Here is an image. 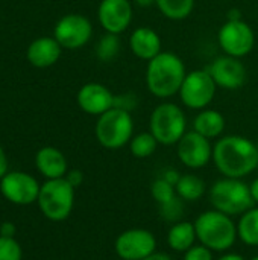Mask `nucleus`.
Listing matches in <instances>:
<instances>
[{"instance_id":"f257e3e1","label":"nucleus","mask_w":258,"mask_h":260,"mask_svg":"<svg viewBox=\"0 0 258 260\" xmlns=\"http://www.w3.org/2000/svg\"><path fill=\"white\" fill-rule=\"evenodd\" d=\"M213 161L224 177L243 178L257 169V145L242 136L222 137L213 148Z\"/></svg>"},{"instance_id":"f03ea898","label":"nucleus","mask_w":258,"mask_h":260,"mask_svg":"<svg viewBox=\"0 0 258 260\" xmlns=\"http://www.w3.org/2000/svg\"><path fill=\"white\" fill-rule=\"evenodd\" d=\"M186 75V66L178 55L161 52L148 64L146 84L157 98H169L179 91Z\"/></svg>"},{"instance_id":"7ed1b4c3","label":"nucleus","mask_w":258,"mask_h":260,"mask_svg":"<svg viewBox=\"0 0 258 260\" xmlns=\"http://www.w3.org/2000/svg\"><path fill=\"white\" fill-rule=\"evenodd\" d=\"M199 244L208 247L211 251L225 253L239 239L237 224L231 216L219 210L202 212L193 222Z\"/></svg>"},{"instance_id":"20e7f679","label":"nucleus","mask_w":258,"mask_h":260,"mask_svg":"<svg viewBox=\"0 0 258 260\" xmlns=\"http://www.w3.org/2000/svg\"><path fill=\"white\" fill-rule=\"evenodd\" d=\"M210 203L214 210H219L231 218L242 216L255 206L251 195V187L242 178H222L210 187Z\"/></svg>"},{"instance_id":"39448f33","label":"nucleus","mask_w":258,"mask_h":260,"mask_svg":"<svg viewBox=\"0 0 258 260\" xmlns=\"http://www.w3.org/2000/svg\"><path fill=\"white\" fill-rule=\"evenodd\" d=\"M134 134V120L128 110L113 107L100 114L96 123V137L106 149H120L128 145Z\"/></svg>"},{"instance_id":"423d86ee","label":"nucleus","mask_w":258,"mask_h":260,"mask_svg":"<svg viewBox=\"0 0 258 260\" xmlns=\"http://www.w3.org/2000/svg\"><path fill=\"white\" fill-rule=\"evenodd\" d=\"M38 206L50 221H64L70 216L75 206V187L67 178L46 181L38 195Z\"/></svg>"},{"instance_id":"0eeeda50","label":"nucleus","mask_w":258,"mask_h":260,"mask_svg":"<svg viewBox=\"0 0 258 260\" xmlns=\"http://www.w3.org/2000/svg\"><path fill=\"white\" fill-rule=\"evenodd\" d=\"M186 114L175 104L158 105L151 116V133L160 145H175L186 134Z\"/></svg>"},{"instance_id":"6e6552de","label":"nucleus","mask_w":258,"mask_h":260,"mask_svg":"<svg viewBox=\"0 0 258 260\" xmlns=\"http://www.w3.org/2000/svg\"><path fill=\"white\" fill-rule=\"evenodd\" d=\"M216 87L217 85L208 70H193L186 75L179 88V96L186 107L202 110L213 101Z\"/></svg>"},{"instance_id":"1a4fd4ad","label":"nucleus","mask_w":258,"mask_h":260,"mask_svg":"<svg viewBox=\"0 0 258 260\" xmlns=\"http://www.w3.org/2000/svg\"><path fill=\"white\" fill-rule=\"evenodd\" d=\"M114 250L119 259L143 260L157 251V238L146 229H129L116 238Z\"/></svg>"},{"instance_id":"9d476101","label":"nucleus","mask_w":258,"mask_h":260,"mask_svg":"<svg viewBox=\"0 0 258 260\" xmlns=\"http://www.w3.org/2000/svg\"><path fill=\"white\" fill-rule=\"evenodd\" d=\"M255 43L252 27L243 20H228L219 30V44L230 56L240 58L248 55Z\"/></svg>"},{"instance_id":"9b49d317","label":"nucleus","mask_w":258,"mask_h":260,"mask_svg":"<svg viewBox=\"0 0 258 260\" xmlns=\"http://www.w3.org/2000/svg\"><path fill=\"white\" fill-rule=\"evenodd\" d=\"M40 189L36 180L24 172H9L0 181L3 197L18 206H27L36 201Z\"/></svg>"},{"instance_id":"f8f14e48","label":"nucleus","mask_w":258,"mask_h":260,"mask_svg":"<svg viewBox=\"0 0 258 260\" xmlns=\"http://www.w3.org/2000/svg\"><path fill=\"white\" fill-rule=\"evenodd\" d=\"M178 158L190 169H201L213 158V148L210 139L196 131L186 133L178 142Z\"/></svg>"},{"instance_id":"ddd939ff","label":"nucleus","mask_w":258,"mask_h":260,"mask_svg":"<svg viewBox=\"0 0 258 260\" xmlns=\"http://www.w3.org/2000/svg\"><path fill=\"white\" fill-rule=\"evenodd\" d=\"M91 23L79 14H70L62 17L55 27V40L67 49L82 47L91 37Z\"/></svg>"},{"instance_id":"4468645a","label":"nucleus","mask_w":258,"mask_h":260,"mask_svg":"<svg viewBox=\"0 0 258 260\" xmlns=\"http://www.w3.org/2000/svg\"><path fill=\"white\" fill-rule=\"evenodd\" d=\"M207 70L211 73L216 85L227 90H237L246 81V69L243 62L230 55L217 58Z\"/></svg>"},{"instance_id":"2eb2a0df","label":"nucleus","mask_w":258,"mask_h":260,"mask_svg":"<svg viewBox=\"0 0 258 260\" xmlns=\"http://www.w3.org/2000/svg\"><path fill=\"white\" fill-rule=\"evenodd\" d=\"M99 21L109 34H122L132 20V6L129 0H102L99 5Z\"/></svg>"},{"instance_id":"dca6fc26","label":"nucleus","mask_w":258,"mask_h":260,"mask_svg":"<svg viewBox=\"0 0 258 260\" xmlns=\"http://www.w3.org/2000/svg\"><path fill=\"white\" fill-rule=\"evenodd\" d=\"M114 102H116V96H113V93L105 85L97 82L85 84L78 93L79 107L85 113L93 116H100L106 113L114 107Z\"/></svg>"},{"instance_id":"f3484780","label":"nucleus","mask_w":258,"mask_h":260,"mask_svg":"<svg viewBox=\"0 0 258 260\" xmlns=\"http://www.w3.org/2000/svg\"><path fill=\"white\" fill-rule=\"evenodd\" d=\"M129 47L132 53L140 59L151 61L158 53H161V40L154 29L138 27L132 32L129 38Z\"/></svg>"},{"instance_id":"a211bd4d","label":"nucleus","mask_w":258,"mask_h":260,"mask_svg":"<svg viewBox=\"0 0 258 260\" xmlns=\"http://www.w3.org/2000/svg\"><path fill=\"white\" fill-rule=\"evenodd\" d=\"M36 168L49 180L62 178L67 174V160L56 148H43L36 154Z\"/></svg>"},{"instance_id":"6ab92c4d","label":"nucleus","mask_w":258,"mask_h":260,"mask_svg":"<svg viewBox=\"0 0 258 260\" xmlns=\"http://www.w3.org/2000/svg\"><path fill=\"white\" fill-rule=\"evenodd\" d=\"M61 44L53 38H38L27 49V59L35 67H49L58 61Z\"/></svg>"},{"instance_id":"aec40b11","label":"nucleus","mask_w":258,"mask_h":260,"mask_svg":"<svg viewBox=\"0 0 258 260\" xmlns=\"http://www.w3.org/2000/svg\"><path fill=\"white\" fill-rule=\"evenodd\" d=\"M198 241L196 229L193 222L179 221L175 222L167 233V245L176 253H186Z\"/></svg>"},{"instance_id":"412c9836","label":"nucleus","mask_w":258,"mask_h":260,"mask_svg":"<svg viewBox=\"0 0 258 260\" xmlns=\"http://www.w3.org/2000/svg\"><path fill=\"white\" fill-rule=\"evenodd\" d=\"M195 131L207 139L219 137L225 129V119L216 110H204L195 119Z\"/></svg>"},{"instance_id":"4be33fe9","label":"nucleus","mask_w":258,"mask_h":260,"mask_svg":"<svg viewBox=\"0 0 258 260\" xmlns=\"http://www.w3.org/2000/svg\"><path fill=\"white\" fill-rule=\"evenodd\" d=\"M176 189V195L184 201V203H193L201 200L205 192H207V186L204 183L202 178H199L195 174H186L181 175L179 181L175 186Z\"/></svg>"},{"instance_id":"5701e85b","label":"nucleus","mask_w":258,"mask_h":260,"mask_svg":"<svg viewBox=\"0 0 258 260\" xmlns=\"http://www.w3.org/2000/svg\"><path fill=\"white\" fill-rule=\"evenodd\" d=\"M237 236L248 247H258V206L245 212L237 222Z\"/></svg>"},{"instance_id":"b1692460","label":"nucleus","mask_w":258,"mask_h":260,"mask_svg":"<svg viewBox=\"0 0 258 260\" xmlns=\"http://www.w3.org/2000/svg\"><path fill=\"white\" fill-rule=\"evenodd\" d=\"M157 5L164 17L170 20H184L192 14L195 0H157Z\"/></svg>"},{"instance_id":"393cba45","label":"nucleus","mask_w":258,"mask_h":260,"mask_svg":"<svg viewBox=\"0 0 258 260\" xmlns=\"http://www.w3.org/2000/svg\"><path fill=\"white\" fill-rule=\"evenodd\" d=\"M158 140L152 133H140L134 136L129 142V149L131 154L137 158H148L151 157L157 148H158Z\"/></svg>"},{"instance_id":"a878e982","label":"nucleus","mask_w":258,"mask_h":260,"mask_svg":"<svg viewBox=\"0 0 258 260\" xmlns=\"http://www.w3.org/2000/svg\"><path fill=\"white\" fill-rule=\"evenodd\" d=\"M120 50V38L117 34H106L100 38L99 44H97V56L105 61V62H109L113 61L117 53Z\"/></svg>"},{"instance_id":"bb28decb","label":"nucleus","mask_w":258,"mask_h":260,"mask_svg":"<svg viewBox=\"0 0 258 260\" xmlns=\"http://www.w3.org/2000/svg\"><path fill=\"white\" fill-rule=\"evenodd\" d=\"M151 193H152V198L160 204H167L170 203L172 200H175L178 195H176V189L172 183H169L167 180L164 178H157L152 186H151Z\"/></svg>"},{"instance_id":"cd10ccee","label":"nucleus","mask_w":258,"mask_h":260,"mask_svg":"<svg viewBox=\"0 0 258 260\" xmlns=\"http://www.w3.org/2000/svg\"><path fill=\"white\" fill-rule=\"evenodd\" d=\"M182 203H184V201H182L179 197H176V198L172 200L170 203L160 206V210H161L160 215H161L167 222H179V219H181V216H182V210H184Z\"/></svg>"},{"instance_id":"c85d7f7f","label":"nucleus","mask_w":258,"mask_h":260,"mask_svg":"<svg viewBox=\"0 0 258 260\" xmlns=\"http://www.w3.org/2000/svg\"><path fill=\"white\" fill-rule=\"evenodd\" d=\"M0 260H21V248L17 241L0 236Z\"/></svg>"},{"instance_id":"c756f323","label":"nucleus","mask_w":258,"mask_h":260,"mask_svg":"<svg viewBox=\"0 0 258 260\" xmlns=\"http://www.w3.org/2000/svg\"><path fill=\"white\" fill-rule=\"evenodd\" d=\"M184 260H214V257H213V251L208 247L202 244L199 245L195 244L190 250L184 253Z\"/></svg>"},{"instance_id":"7c9ffc66","label":"nucleus","mask_w":258,"mask_h":260,"mask_svg":"<svg viewBox=\"0 0 258 260\" xmlns=\"http://www.w3.org/2000/svg\"><path fill=\"white\" fill-rule=\"evenodd\" d=\"M67 181L76 189L78 186H81L82 184V181H84V175H82V172L81 171H70L68 172V175H67Z\"/></svg>"},{"instance_id":"2f4dec72","label":"nucleus","mask_w":258,"mask_h":260,"mask_svg":"<svg viewBox=\"0 0 258 260\" xmlns=\"http://www.w3.org/2000/svg\"><path fill=\"white\" fill-rule=\"evenodd\" d=\"M161 178H164V180H167L169 183H172L173 186H176V183L179 181L181 175H179L175 169H166V171L163 172Z\"/></svg>"},{"instance_id":"473e14b6","label":"nucleus","mask_w":258,"mask_h":260,"mask_svg":"<svg viewBox=\"0 0 258 260\" xmlns=\"http://www.w3.org/2000/svg\"><path fill=\"white\" fill-rule=\"evenodd\" d=\"M6 169H8V160H6V155L0 146V180L6 175Z\"/></svg>"},{"instance_id":"72a5a7b5","label":"nucleus","mask_w":258,"mask_h":260,"mask_svg":"<svg viewBox=\"0 0 258 260\" xmlns=\"http://www.w3.org/2000/svg\"><path fill=\"white\" fill-rule=\"evenodd\" d=\"M14 232H15V229H14L12 224H3V225H2V236H5V238H12Z\"/></svg>"},{"instance_id":"f704fd0d","label":"nucleus","mask_w":258,"mask_h":260,"mask_svg":"<svg viewBox=\"0 0 258 260\" xmlns=\"http://www.w3.org/2000/svg\"><path fill=\"white\" fill-rule=\"evenodd\" d=\"M143 260H172V257H170L169 254H166V253H158V251H155L154 254L148 256L146 259Z\"/></svg>"},{"instance_id":"c9c22d12","label":"nucleus","mask_w":258,"mask_h":260,"mask_svg":"<svg viewBox=\"0 0 258 260\" xmlns=\"http://www.w3.org/2000/svg\"><path fill=\"white\" fill-rule=\"evenodd\" d=\"M249 187H251V195L254 198V203H255V206H258V178L252 181V184Z\"/></svg>"},{"instance_id":"e433bc0d","label":"nucleus","mask_w":258,"mask_h":260,"mask_svg":"<svg viewBox=\"0 0 258 260\" xmlns=\"http://www.w3.org/2000/svg\"><path fill=\"white\" fill-rule=\"evenodd\" d=\"M217 260H245V257L237 254V253H225L224 256H220Z\"/></svg>"},{"instance_id":"4c0bfd02","label":"nucleus","mask_w":258,"mask_h":260,"mask_svg":"<svg viewBox=\"0 0 258 260\" xmlns=\"http://www.w3.org/2000/svg\"><path fill=\"white\" fill-rule=\"evenodd\" d=\"M228 20H233V21H237V20H242V15L237 9H231L230 14H228Z\"/></svg>"},{"instance_id":"58836bf2","label":"nucleus","mask_w":258,"mask_h":260,"mask_svg":"<svg viewBox=\"0 0 258 260\" xmlns=\"http://www.w3.org/2000/svg\"><path fill=\"white\" fill-rule=\"evenodd\" d=\"M135 3L143 6V8H146V6H151V5L157 3V0H135Z\"/></svg>"},{"instance_id":"ea45409f","label":"nucleus","mask_w":258,"mask_h":260,"mask_svg":"<svg viewBox=\"0 0 258 260\" xmlns=\"http://www.w3.org/2000/svg\"><path fill=\"white\" fill-rule=\"evenodd\" d=\"M251 260H258V256H255V257H252V259Z\"/></svg>"},{"instance_id":"a19ab883","label":"nucleus","mask_w":258,"mask_h":260,"mask_svg":"<svg viewBox=\"0 0 258 260\" xmlns=\"http://www.w3.org/2000/svg\"><path fill=\"white\" fill-rule=\"evenodd\" d=\"M257 148H258V143H257Z\"/></svg>"},{"instance_id":"79ce46f5","label":"nucleus","mask_w":258,"mask_h":260,"mask_svg":"<svg viewBox=\"0 0 258 260\" xmlns=\"http://www.w3.org/2000/svg\"><path fill=\"white\" fill-rule=\"evenodd\" d=\"M119 260H122V259H119Z\"/></svg>"}]
</instances>
